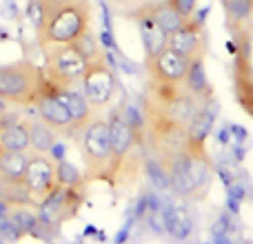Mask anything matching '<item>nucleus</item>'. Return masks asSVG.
<instances>
[{"label": "nucleus", "instance_id": "bb28decb", "mask_svg": "<svg viewBox=\"0 0 253 244\" xmlns=\"http://www.w3.org/2000/svg\"><path fill=\"white\" fill-rule=\"evenodd\" d=\"M167 2H169L171 7L184 18V20L191 18L193 13H196V7H198V0H167Z\"/></svg>", "mask_w": 253, "mask_h": 244}, {"label": "nucleus", "instance_id": "4be33fe9", "mask_svg": "<svg viewBox=\"0 0 253 244\" xmlns=\"http://www.w3.org/2000/svg\"><path fill=\"white\" fill-rule=\"evenodd\" d=\"M165 231L175 240H187L193 233V222L191 215L182 209V206H171L165 211Z\"/></svg>", "mask_w": 253, "mask_h": 244}, {"label": "nucleus", "instance_id": "9d476101", "mask_svg": "<svg viewBox=\"0 0 253 244\" xmlns=\"http://www.w3.org/2000/svg\"><path fill=\"white\" fill-rule=\"evenodd\" d=\"M80 204H83V189L56 187L42 202H38V220L56 229L69 218H74Z\"/></svg>", "mask_w": 253, "mask_h": 244}, {"label": "nucleus", "instance_id": "2eb2a0df", "mask_svg": "<svg viewBox=\"0 0 253 244\" xmlns=\"http://www.w3.org/2000/svg\"><path fill=\"white\" fill-rule=\"evenodd\" d=\"M187 58L178 56L171 49H162L158 56L147 60V74L149 82H162V84H182L189 71Z\"/></svg>", "mask_w": 253, "mask_h": 244}, {"label": "nucleus", "instance_id": "6ab92c4d", "mask_svg": "<svg viewBox=\"0 0 253 244\" xmlns=\"http://www.w3.org/2000/svg\"><path fill=\"white\" fill-rule=\"evenodd\" d=\"M182 84L198 102H205V100H209V98H213V89H211V82L205 71V58H193V60L189 62L187 78H184Z\"/></svg>", "mask_w": 253, "mask_h": 244}, {"label": "nucleus", "instance_id": "f03ea898", "mask_svg": "<svg viewBox=\"0 0 253 244\" xmlns=\"http://www.w3.org/2000/svg\"><path fill=\"white\" fill-rule=\"evenodd\" d=\"M44 76L42 69L31 60H16L0 65V98L7 105L16 107H34Z\"/></svg>", "mask_w": 253, "mask_h": 244}, {"label": "nucleus", "instance_id": "6e6552de", "mask_svg": "<svg viewBox=\"0 0 253 244\" xmlns=\"http://www.w3.org/2000/svg\"><path fill=\"white\" fill-rule=\"evenodd\" d=\"M205 11L193 13L191 18L182 22L173 34L167 36V49L175 51L178 56L193 60V58H205L207 49V31H205Z\"/></svg>", "mask_w": 253, "mask_h": 244}, {"label": "nucleus", "instance_id": "f3484780", "mask_svg": "<svg viewBox=\"0 0 253 244\" xmlns=\"http://www.w3.org/2000/svg\"><path fill=\"white\" fill-rule=\"evenodd\" d=\"M44 82H47V80H44ZM49 87H51V84H49ZM51 91L56 93L58 100L65 105L67 114L71 116V122H74V126H76V133H78V131L93 118V107L89 105L84 93L80 91V89H76V84L74 87H51Z\"/></svg>", "mask_w": 253, "mask_h": 244}, {"label": "nucleus", "instance_id": "39448f33", "mask_svg": "<svg viewBox=\"0 0 253 244\" xmlns=\"http://www.w3.org/2000/svg\"><path fill=\"white\" fill-rule=\"evenodd\" d=\"M200 102L184 89V84H162L149 82L147 98H144V109H151L165 118L187 126L196 116Z\"/></svg>", "mask_w": 253, "mask_h": 244}, {"label": "nucleus", "instance_id": "393cba45", "mask_svg": "<svg viewBox=\"0 0 253 244\" xmlns=\"http://www.w3.org/2000/svg\"><path fill=\"white\" fill-rule=\"evenodd\" d=\"M222 4L233 27L253 22V0H222Z\"/></svg>", "mask_w": 253, "mask_h": 244}, {"label": "nucleus", "instance_id": "5701e85b", "mask_svg": "<svg viewBox=\"0 0 253 244\" xmlns=\"http://www.w3.org/2000/svg\"><path fill=\"white\" fill-rule=\"evenodd\" d=\"M27 166V153L0 149V180L4 182H22Z\"/></svg>", "mask_w": 253, "mask_h": 244}, {"label": "nucleus", "instance_id": "0eeeda50", "mask_svg": "<svg viewBox=\"0 0 253 244\" xmlns=\"http://www.w3.org/2000/svg\"><path fill=\"white\" fill-rule=\"evenodd\" d=\"M42 76L51 87H74L83 80L84 71H87V62L71 44H58V47L42 49Z\"/></svg>", "mask_w": 253, "mask_h": 244}, {"label": "nucleus", "instance_id": "a878e982", "mask_svg": "<svg viewBox=\"0 0 253 244\" xmlns=\"http://www.w3.org/2000/svg\"><path fill=\"white\" fill-rule=\"evenodd\" d=\"M56 184L65 189H83L84 178L80 175V171L69 162H56Z\"/></svg>", "mask_w": 253, "mask_h": 244}, {"label": "nucleus", "instance_id": "a211bd4d", "mask_svg": "<svg viewBox=\"0 0 253 244\" xmlns=\"http://www.w3.org/2000/svg\"><path fill=\"white\" fill-rule=\"evenodd\" d=\"M131 18H133L140 27V38H142V47H144L147 60H151V58L158 56L162 49H167V34L149 18V13L144 11L142 7L135 9V11L131 13Z\"/></svg>", "mask_w": 253, "mask_h": 244}, {"label": "nucleus", "instance_id": "20e7f679", "mask_svg": "<svg viewBox=\"0 0 253 244\" xmlns=\"http://www.w3.org/2000/svg\"><path fill=\"white\" fill-rule=\"evenodd\" d=\"M78 147L83 153V162L87 169V178H105L111 175V138L109 124L105 118L93 116L83 129L78 131Z\"/></svg>", "mask_w": 253, "mask_h": 244}, {"label": "nucleus", "instance_id": "aec40b11", "mask_svg": "<svg viewBox=\"0 0 253 244\" xmlns=\"http://www.w3.org/2000/svg\"><path fill=\"white\" fill-rule=\"evenodd\" d=\"M27 133H29L31 153H51L58 144V138H60L51 126H47L40 118L27 120Z\"/></svg>", "mask_w": 253, "mask_h": 244}, {"label": "nucleus", "instance_id": "cd10ccee", "mask_svg": "<svg viewBox=\"0 0 253 244\" xmlns=\"http://www.w3.org/2000/svg\"><path fill=\"white\" fill-rule=\"evenodd\" d=\"M36 2H38V7L42 9V13H44V16H47V13L56 11V9L65 7V4L76 2V0H36Z\"/></svg>", "mask_w": 253, "mask_h": 244}, {"label": "nucleus", "instance_id": "4468645a", "mask_svg": "<svg viewBox=\"0 0 253 244\" xmlns=\"http://www.w3.org/2000/svg\"><path fill=\"white\" fill-rule=\"evenodd\" d=\"M34 107L38 111V118L47 126H51L58 135H76V126L71 122V116L67 114L65 105L58 100V96L51 91V87L47 82H42V89H40Z\"/></svg>", "mask_w": 253, "mask_h": 244}, {"label": "nucleus", "instance_id": "b1692460", "mask_svg": "<svg viewBox=\"0 0 253 244\" xmlns=\"http://www.w3.org/2000/svg\"><path fill=\"white\" fill-rule=\"evenodd\" d=\"M71 47H74L76 51L84 58V62H87V65L105 60V51H102L100 42H98V36H96V31H93L91 27H89L84 34H80L78 38L71 42Z\"/></svg>", "mask_w": 253, "mask_h": 244}, {"label": "nucleus", "instance_id": "f257e3e1", "mask_svg": "<svg viewBox=\"0 0 253 244\" xmlns=\"http://www.w3.org/2000/svg\"><path fill=\"white\" fill-rule=\"evenodd\" d=\"M91 16L93 11L89 0H76V2L47 13L42 25L36 29L40 49L71 44L80 34H84L91 27Z\"/></svg>", "mask_w": 253, "mask_h": 244}, {"label": "nucleus", "instance_id": "7ed1b4c3", "mask_svg": "<svg viewBox=\"0 0 253 244\" xmlns=\"http://www.w3.org/2000/svg\"><path fill=\"white\" fill-rule=\"evenodd\" d=\"M142 118H144V135H147L151 153L160 166H165L167 162H171L180 153L187 151L189 147L187 126L165 118V116L156 114L151 109H142Z\"/></svg>", "mask_w": 253, "mask_h": 244}, {"label": "nucleus", "instance_id": "1a4fd4ad", "mask_svg": "<svg viewBox=\"0 0 253 244\" xmlns=\"http://www.w3.org/2000/svg\"><path fill=\"white\" fill-rule=\"evenodd\" d=\"M22 187L31 196V200L38 204L42 202L56 184V160L51 153H31L27 156V166L22 173Z\"/></svg>", "mask_w": 253, "mask_h": 244}, {"label": "nucleus", "instance_id": "ddd939ff", "mask_svg": "<svg viewBox=\"0 0 253 244\" xmlns=\"http://www.w3.org/2000/svg\"><path fill=\"white\" fill-rule=\"evenodd\" d=\"M107 124H109V138H111V175H118L125 169L126 162H129L131 153H133L135 144L140 140L120 111H111Z\"/></svg>", "mask_w": 253, "mask_h": 244}, {"label": "nucleus", "instance_id": "f8f14e48", "mask_svg": "<svg viewBox=\"0 0 253 244\" xmlns=\"http://www.w3.org/2000/svg\"><path fill=\"white\" fill-rule=\"evenodd\" d=\"M83 93L84 98L89 100V105L93 109H102L111 102L116 91V78H114V71L109 69L107 60L100 62H91L87 65V71L83 76Z\"/></svg>", "mask_w": 253, "mask_h": 244}, {"label": "nucleus", "instance_id": "dca6fc26", "mask_svg": "<svg viewBox=\"0 0 253 244\" xmlns=\"http://www.w3.org/2000/svg\"><path fill=\"white\" fill-rule=\"evenodd\" d=\"M215 116H218V105H215L213 98L200 102L196 116L191 118V122L187 124V138H189V151L193 153H207L205 142L209 138L211 129L215 124Z\"/></svg>", "mask_w": 253, "mask_h": 244}, {"label": "nucleus", "instance_id": "9b49d317", "mask_svg": "<svg viewBox=\"0 0 253 244\" xmlns=\"http://www.w3.org/2000/svg\"><path fill=\"white\" fill-rule=\"evenodd\" d=\"M233 89L236 100L253 118V40L240 36V44L233 62Z\"/></svg>", "mask_w": 253, "mask_h": 244}, {"label": "nucleus", "instance_id": "412c9836", "mask_svg": "<svg viewBox=\"0 0 253 244\" xmlns=\"http://www.w3.org/2000/svg\"><path fill=\"white\" fill-rule=\"evenodd\" d=\"M142 9L149 13V18H151V20L156 22L167 36L173 34V31L184 22V18L180 16L167 0H153V2L142 4Z\"/></svg>", "mask_w": 253, "mask_h": 244}, {"label": "nucleus", "instance_id": "c85d7f7f", "mask_svg": "<svg viewBox=\"0 0 253 244\" xmlns=\"http://www.w3.org/2000/svg\"><path fill=\"white\" fill-rule=\"evenodd\" d=\"M4 114H7V102L0 98V116H4Z\"/></svg>", "mask_w": 253, "mask_h": 244}, {"label": "nucleus", "instance_id": "423d86ee", "mask_svg": "<svg viewBox=\"0 0 253 244\" xmlns=\"http://www.w3.org/2000/svg\"><path fill=\"white\" fill-rule=\"evenodd\" d=\"M162 171L169 178V184L182 196H196L207 191L211 180V164L207 153L184 151L171 162L162 166Z\"/></svg>", "mask_w": 253, "mask_h": 244}]
</instances>
